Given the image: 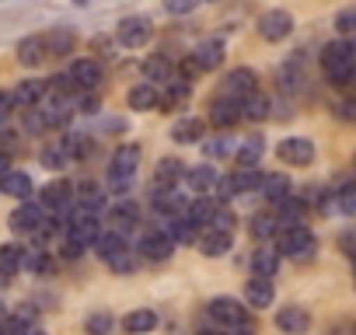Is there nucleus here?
I'll return each mask as SVG.
<instances>
[{
    "mask_svg": "<svg viewBox=\"0 0 356 335\" xmlns=\"http://www.w3.org/2000/svg\"><path fill=\"white\" fill-rule=\"evenodd\" d=\"M321 63H325V74L335 88H353L356 84V49L349 42H332L325 46L321 53Z\"/></svg>",
    "mask_w": 356,
    "mask_h": 335,
    "instance_id": "obj_1",
    "label": "nucleus"
},
{
    "mask_svg": "<svg viewBox=\"0 0 356 335\" xmlns=\"http://www.w3.org/2000/svg\"><path fill=\"white\" fill-rule=\"evenodd\" d=\"M136 164H140V147L136 143H122L115 154H112V168H108V189L115 196H126L129 186H133V175H136Z\"/></svg>",
    "mask_w": 356,
    "mask_h": 335,
    "instance_id": "obj_2",
    "label": "nucleus"
},
{
    "mask_svg": "<svg viewBox=\"0 0 356 335\" xmlns=\"http://www.w3.org/2000/svg\"><path fill=\"white\" fill-rule=\"evenodd\" d=\"M280 255L286 259H297V262H311L314 252H318V241L311 234V227L304 224H293V227H280Z\"/></svg>",
    "mask_w": 356,
    "mask_h": 335,
    "instance_id": "obj_3",
    "label": "nucleus"
},
{
    "mask_svg": "<svg viewBox=\"0 0 356 335\" xmlns=\"http://www.w3.org/2000/svg\"><path fill=\"white\" fill-rule=\"evenodd\" d=\"M98 255H102V262L105 265H112L115 272H133L136 269V262H133V252H129V245H126V238L119 234V231H105V234H98Z\"/></svg>",
    "mask_w": 356,
    "mask_h": 335,
    "instance_id": "obj_4",
    "label": "nucleus"
},
{
    "mask_svg": "<svg viewBox=\"0 0 356 335\" xmlns=\"http://www.w3.org/2000/svg\"><path fill=\"white\" fill-rule=\"evenodd\" d=\"M210 318H213L217 325H224V328H234V332L252 328V321L245 318V307H241L238 300H231V297H217V300H210Z\"/></svg>",
    "mask_w": 356,
    "mask_h": 335,
    "instance_id": "obj_5",
    "label": "nucleus"
},
{
    "mask_svg": "<svg viewBox=\"0 0 356 335\" xmlns=\"http://www.w3.org/2000/svg\"><path fill=\"white\" fill-rule=\"evenodd\" d=\"M98 234H102V220H98V213L77 210V213L70 217V224H67V238H70V241H77L81 248L95 245V241H98Z\"/></svg>",
    "mask_w": 356,
    "mask_h": 335,
    "instance_id": "obj_6",
    "label": "nucleus"
},
{
    "mask_svg": "<svg viewBox=\"0 0 356 335\" xmlns=\"http://www.w3.org/2000/svg\"><path fill=\"white\" fill-rule=\"evenodd\" d=\"M241 119H245V112H241V98L224 95V98H213V101H210V122H213V126L231 129V126H238Z\"/></svg>",
    "mask_w": 356,
    "mask_h": 335,
    "instance_id": "obj_7",
    "label": "nucleus"
},
{
    "mask_svg": "<svg viewBox=\"0 0 356 335\" xmlns=\"http://www.w3.org/2000/svg\"><path fill=\"white\" fill-rule=\"evenodd\" d=\"M276 154H280V161H286V164H293V168H304V164L314 161V143H311L307 136H286V140L276 147Z\"/></svg>",
    "mask_w": 356,
    "mask_h": 335,
    "instance_id": "obj_8",
    "label": "nucleus"
},
{
    "mask_svg": "<svg viewBox=\"0 0 356 335\" xmlns=\"http://www.w3.org/2000/svg\"><path fill=\"white\" fill-rule=\"evenodd\" d=\"M140 252H143L150 262H168V259H171V252H175V238H171L164 227H154V231H147V234H143Z\"/></svg>",
    "mask_w": 356,
    "mask_h": 335,
    "instance_id": "obj_9",
    "label": "nucleus"
},
{
    "mask_svg": "<svg viewBox=\"0 0 356 335\" xmlns=\"http://www.w3.org/2000/svg\"><path fill=\"white\" fill-rule=\"evenodd\" d=\"M290 32H293V18H290L286 11H266V15L259 18V35H262L266 42H283Z\"/></svg>",
    "mask_w": 356,
    "mask_h": 335,
    "instance_id": "obj_10",
    "label": "nucleus"
},
{
    "mask_svg": "<svg viewBox=\"0 0 356 335\" xmlns=\"http://www.w3.org/2000/svg\"><path fill=\"white\" fill-rule=\"evenodd\" d=\"M150 22L147 18H122L119 22V28H115V39L126 46V49H140L147 39H150Z\"/></svg>",
    "mask_w": 356,
    "mask_h": 335,
    "instance_id": "obj_11",
    "label": "nucleus"
},
{
    "mask_svg": "<svg viewBox=\"0 0 356 335\" xmlns=\"http://www.w3.org/2000/svg\"><path fill=\"white\" fill-rule=\"evenodd\" d=\"M46 224V206L42 203H32V199H22V206L11 213V227L29 234V231H39Z\"/></svg>",
    "mask_w": 356,
    "mask_h": 335,
    "instance_id": "obj_12",
    "label": "nucleus"
},
{
    "mask_svg": "<svg viewBox=\"0 0 356 335\" xmlns=\"http://www.w3.org/2000/svg\"><path fill=\"white\" fill-rule=\"evenodd\" d=\"M164 231L175 238V241H182V245H193L200 241V220L186 210V213H175V217H164Z\"/></svg>",
    "mask_w": 356,
    "mask_h": 335,
    "instance_id": "obj_13",
    "label": "nucleus"
},
{
    "mask_svg": "<svg viewBox=\"0 0 356 335\" xmlns=\"http://www.w3.org/2000/svg\"><path fill=\"white\" fill-rule=\"evenodd\" d=\"M154 210L164 213V217L186 213V210H189V196H182V189H178V186H157V193H154Z\"/></svg>",
    "mask_w": 356,
    "mask_h": 335,
    "instance_id": "obj_14",
    "label": "nucleus"
},
{
    "mask_svg": "<svg viewBox=\"0 0 356 335\" xmlns=\"http://www.w3.org/2000/svg\"><path fill=\"white\" fill-rule=\"evenodd\" d=\"M42 206H46L53 217H63V213L74 206V186H67V182L46 186V189H42Z\"/></svg>",
    "mask_w": 356,
    "mask_h": 335,
    "instance_id": "obj_15",
    "label": "nucleus"
},
{
    "mask_svg": "<svg viewBox=\"0 0 356 335\" xmlns=\"http://www.w3.org/2000/svg\"><path fill=\"white\" fill-rule=\"evenodd\" d=\"M70 81H74V91H95L102 84V67L98 60H77L70 67Z\"/></svg>",
    "mask_w": 356,
    "mask_h": 335,
    "instance_id": "obj_16",
    "label": "nucleus"
},
{
    "mask_svg": "<svg viewBox=\"0 0 356 335\" xmlns=\"http://www.w3.org/2000/svg\"><path fill=\"white\" fill-rule=\"evenodd\" d=\"M182 186H186L193 196H213V189H217V172H213V168H186Z\"/></svg>",
    "mask_w": 356,
    "mask_h": 335,
    "instance_id": "obj_17",
    "label": "nucleus"
},
{
    "mask_svg": "<svg viewBox=\"0 0 356 335\" xmlns=\"http://www.w3.org/2000/svg\"><path fill=\"white\" fill-rule=\"evenodd\" d=\"M259 88V77H255V70H248V67H238V70H231L227 77H224V95H231V98H245V95H252Z\"/></svg>",
    "mask_w": 356,
    "mask_h": 335,
    "instance_id": "obj_18",
    "label": "nucleus"
},
{
    "mask_svg": "<svg viewBox=\"0 0 356 335\" xmlns=\"http://www.w3.org/2000/svg\"><path fill=\"white\" fill-rule=\"evenodd\" d=\"M189 101V77L182 74V77H171V81H164V91H161V108L164 112H171V108H182Z\"/></svg>",
    "mask_w": 356,
    "mask_h": 335,
    "instance_id": "obj_19",
    "label": "nucleus"
},
{
    "mask_svg": "<svg viewBox=\"0 0 356 335\" xmlns=\"http://www.w3.org/2000/svg\"><path fill=\"white\" fill-rule=\"evenodd\" d=\"M273 297H276V286H273V276H255V279H248V286H245V300L252 304V307H273Z\"/></svg>",
    "mask_w": 356,
    "mask_h": 335,
    "instance_id": "obj_20",
    "label": "nucleus"
},
{
    "mask_svg": "<svg viewBox=\"0 0 356 335\" xmlns=\"http://www.w3.org/2000/svg\"><path fill=\"white\" fill-rule=\"evenodd\" d=\"M74 206L77 210H88V213H98L105 206V189L98 182H84L74 189Z\"/></svg>",
    "mask_w": 356,
    "mask_h": 335,
    "instance_id": "obj_21",
    "label": "nucleus"
},
{
    "mask_svg": "<svg viewBox=\"0 0 356 335\" xmlns=\"http://www.w3.org/2000/svg\"><path fill=\"white\" fill-rule=\"evenodd\" d=\"M231 248V231L227 227H210L207 234H200V252L207 255V259H217V255H224Z\"/></svg>",
    "mask_w": 356,
    "mask_h": 335,
    "instance_id": "obj_22",
    "label": "nucleus"
},
{
    "mask_svg": "<svg viewBox=\"0 0 356 335\" xmlns=\"http://www.w3.org/2000/svg\"><path fill=\"white\" fill-rule=\"evenodd\" d=\"M46 56H49L46 35H29V39H22V46H18V60H22L25 67H39Z\"/></svg>",
    "mask_w": 356,
    "mask_h": 335,
    "instance_id": "obj_23",
    "label": "nucleus"
},
{
    "mask_svg": "<svg viewBox=\"0 0 356 335\" xmlns=\"http://www.w3.org/2000/svg\"><path fill=\"white\" fill-rule=\"evenodd\" d=\"M108 224H112V231H119V234H126V231H133L136 224H140V210H136V203H119V206H112V213H108Z\"/></svg>",
    "mask_w": 356,
    "mask_h": 335,
    "instance_id": "obj_24",
    "label": "nucleus"
},
{
    "mask_svg": "<svg viewBox=\"0 0 356 335\" xmlns=\"http://www.w3.org/2000/svg\"><path fill=\"white\" fill-rule=\"evenodd\" d=\"M0 193L15 196V199H29L32 196V179L25 172H8L4 179H0Z\"/></svg>",
    "mask_w": 356,
    "mask_h": 335,
    "instance_id": "obj_25",
    "label": "nucleus"
},
{
    "mask_svg": "<svg viewBox=\"0 0 356 335\" xmlns=\"http://www.w3.org/2000/svg\"><path fill=\"white\" fill-rule=\"evenodd\" d=\"M280 269V248H255L252 252V272L255 276H276Z\"/></svg>",
    "mask_w": 356,
    "mask_h": 335,
    "instance_id": "obj_26",
    "label": "nucleus"
},
{
    "mask_svg": "<svg viewBox=\"0 0 356 335\" xmlns=\"http://www.w3.org/2000/svg\"><path fill=\"white\" fill-rule=\"evenodd\" d=\"M171 140L175 143H200L203 140V119H182V122H175L171 126Z\"/></svg>",
    "mask_w": 356,
    "mask_h": 335,
    "instance_id": "obj_27",
    "label": "nucleus"
},
{
    "mask_svg": "<svg viewBox=\"0 0 356 335\" xmlns=\"http://www.w3.org/2000/svg\"><path fill=\"white\" fill-rule=\"evenodd\" d=\"M227 179H231V186H234V196H245V193H252V189L262 186V175H259L255 164H245L241 172H234V175H227Z\"/></svg>",
    "mask_w": 356,
    "mask_h": 335,
    "instance_id": "obj_28",
    "label": "nucleus"
},
{
    "mask_svg": "<svg viewBox=\"0 0 356 335\" xmlns=\"http://www.w3.org/2000/svg\"><path fill=\"white\" fill-rule=\"evenodd\" d=\"M42 95H46V84L42 81H22L18 88H15V105H22V108H32V105H39L42 101Z\"/></svg>",
    "mask_w": 356,
    "mask_h": 335,
    "instance_id": "obj_29",
    "label": "nucleus"
},
{
    "mask_svg": "<svg viewBox=\"0 0 356 335\" xmlns=\"http://www.w3.org/2000/svg\"><path fill=\"white\" fill-rule=\"evenodd\" d=\"M157 101H161V91H157L154 84H136V88L129 91V108H133V112L157 108Z\"/></svg>",
    "mask_w": 356,
    "mask_h": 335,
    "instance_id": "obj_30",
    "label": "nucleus"
},
{
    "mask_svg": "<svg viewBox=\"0 0 356 335\" xmlns=\"http://www.w3.org/2000/svg\"><path fill=\"white\" fill-rule=\"evenodd\" d=\"M241 112H245V119H255V122H262V119L273 112V101H269L266 95H259V88H255L252 95H245V98H241Z\"/></svg>",
    "mask_w": 356,
    "mask_h": 335,
    "instance_id": "obj_31",
    "label": "nucleus"
},
{
    "mask_svg": "<svg viewBox=\"0 0 356 335\" xmlns=\"http://www.w3.org/2000/svg\"><path fill=\"white\" fill-rule=\"evenodd\" d=\"M182 179H186V164L182 161L164 157L157 164V186H182Z\"/></svg>",
    "mask_w": 356,
    "mask_h": 335,
    "instance_id": "obj_32",
    "label": "nucleus"
},
{
    "mask_svg": "<svg viewBox=\"0 0 356 335\" xmlns=\"http://www.w3.org/2000/svg\"><path fill=\"white\" fill-rule=\"evenodd\" d=\"M259 189H262V196L276 206V203H283V199L290 196V179H286V175H266Z\"/></svg>",
    "mask_w": 356,
    "mask_h": 335,
    "instance_id": "obj_33",
    "label": "nucleus"
},
{
    "mask_svg": "<svg viewBox=\"0 0 356 335\" xmlns=\"http://www.w3.org/2000/svg\"><path fill=\"white\" fill-rule=\"evenodd\" d=\"M22 269L39 272V276H49L56 265H53V259H49L46 252H39V248H22Z\"/></svg>",
    "mask_w": 356,
    "mask_h": 335,
    "instance_id": "obj_34",
    "label": "nucleus"
},
{
    "mask_svg": "<svg viewBox=\"0 0 356 335\" xmlns=\"http://www.w3.org/2000/svg\"><path fill=\"white\" fill-rule=\"evenodd\" d=\"M193 60L200 63V70H217V67L224 63V46H220V42H203V46L193 53Z\"/></svg>",
    "mask_w": 356,
    "mask_h": 335,
    "instance_id": "obj_35",
    "label": "nucleus"
},
{
    "mask_svg": "<svg viewBox=\"0 0 356 335\" xmlns=\"http://www.w3.org/2000/svg\"><path fill=\"white\" fill-rule=\"evenodd\" d=\"M74 32L70 28H53L49 35H46V46H49V56H70V49H74Z\"/></svg>",
    "mask_w": 356,
    "mask_h": 335,
    "instance_id": "obj_36",
    "label": "nucleus"
},
{
    "mask_svg": "<svg viewBox=\"0 0 356 335\" xmlns=\"http://www.w3.org/2000/svg\"><path fill=\"white\" fill-rule=\"evenodd\" d=\"M276 325H280L283 332H304V328L311 325V318H307V311H300V307H283V311L276 314Z\"/></svg>",
    "mask_w": 356,
    "mask_h": 335,
    "instance_id": "obj_37",
    "label": "nucleus"
},
{
    "mask_svg": "<svg viewBox=\"0 0 356 335\" xmlns=\"http://www.w3.org/2000/svg\"><path fill=\"white\" fill-rule=\"evenodd\" d=\"M143 74H147L154 84H164V81H171V77H175V67H171V60H168V56H150V60L143 63Z\"/></svg>",
    "mask_w": 356,
    "mask_h": 335,
    "instance_id": "obj_38",
    "label": "nucleus"
},
{
    "mask_svg": "<svg viewBox=\"0 0 356 335\" xmlns=\"http://www.w3.org/2000/svg\"><path fill=\"white\" fill-rule=\"evenodd\" d=\"M262 150H266V140H262V136H245L234 157H238V164L245 168V164H259V157H262Z\"/></svg>",
    "mask_w": 356,
    "mask_h": 335,
    "instance_id": "obj_39",
    "label": "nucleus"
},
{
    "mask_svg": "<svg viewBox=\"0 0 356 335\" xmlns=\"http://www.w3.org/2000/svg\"><path fill=\"white\" fill-rule=\"evenodd\" d=\"M22 269V248L18 245H0V276L11 279Z\"/></svg>",
    "mask_w": 356,
    "mask_h": 335,
    "instance_id": "obj_40",
    "label": "nucleus"
},
{
    "mask_svg": "<svg viewBox=\"0 0 356 335\" xmlns=\"http://www.w3.org/2000/svg\"><path fill=\"white\" fill-rule=\"evenodd\" d=\"M280 227H283V224H280V217H276V213H255L248 231H252L255 238H262V241H266V238H273Z\"/></svg>",
    "mask_w": 356,
    "mask_h": 335,
    "instance_id": "obj_41",
    "label": "nucleus"
},
{
    "mask_svg": "<svg viewBox=\"0 0 356 335\" xmlns=\"http://www.w3.org/2000/svg\"><path fill=\"white\" fill-rule=\"evenodd\" d=\"M122 328L126 332H150V328H157V314L154 311H133V314H126L122 318Z\"/></svg>",
    "mask_w": 356,
    "mask_h": 335,
    "instance_id": "obj_42",
    "label": "nucleus"
},
{
    "mask_svg": "<svg viewBox=\"0 0 356 335\" xmlns=\"http://www.w3.org/2000/svg\"><path fill=\"white\" fill-rule=\"evenodd\" d=\"M300 77H304V60L293 56V60L280 70V84H283V91H293V88L300 84Z\"/></svg>",
    "mask_w": 356,
    "mask_h": 335,
    "instance_id": "obj_43",
    "label": "nucleus"
},
{
    "mask_svg": "<svg viewBox=\"0 0 356 335\" xmlns=\"http://www.w3.org/2000/svg\"><path fill=\"white\" fill-rule=\"evenodd\" d=\"M70 161H74V157L67 154V147H63V140L42 150V164H46V168H56V172H60V168H67Z\"/></svg>",
    "mask_w": 356,
    "mask_h": 335,
    "instance_id": "obj_44",
    "label": "nucleus"
},
{
    "mask_svg": "<svg viewBox=\"0 0 356 335\" xmlns=\"http://www.w3.org/2000/svg\"><path fill=\"white\" fill-rule=\"evenodd\" d=\"M339 199V210L342 213H356V182H346V186H339V193H335Z\"/></svg>",
    "mask_w": 356,
    "mask_h": 335,
    "instance_id": "obj_45",
    "label": "nucleus"
},
{
    "mask_svg": "<svg viewBox=\"0 0 356 335\" xmlns=\"http://www.w3.org/2000/svg\"><path fill=\"white\" fill-rule=\"evenodd\" d=\"M63 147H67V154H70V157H84V154L91 150V140H88L84 133H70V136L63 140Z\"/></svg>",
    "mask_w": 356,
    "mask_h": 335,
    "instance_id": "obj_46",
    "label": "nucleus"
},
{
    "mask_svg": "<svg viewBox=\"0 0 356 335\" xmlns=\"http://www.w3.org/2000/svg\"><path fill=\"white\" fill-rule=\"evenodd\" d=\"M203 150H207V157H224V154H231V136H213L203 143Z\"/></svg>",
    "mask_w": 356,
    "mask_h": 335,
    "instance_id": "obj_47",
    "label": "nucleus"
},
{
    "mask_svg": "<svg viewBox=\"0 0 356 335\" xmlns=\"http://www.w3.org/2000/svg\"><path fill=\"white\" fill-rule=\"evenodd\" d=\"M335 28L342 35H356V8H346L339 18H335Z\"/></svg>",
    "mask_w": 356,
    "mask_h": 335,
    "instance_id": "obj_48",
    "label": "nucleus"
},
{
    "mask_svg": "<svg viewBox=\"0 0 356 335\" xmlns=\"http://www.w3.org/2000/svg\"><path fill=\"white\" fill-rule=\"evenodd\" d=\"M196 4H200V0H164L168 15H189V11H193Z\"/></svg>",
    "mask_w": 356,
    "mask_h": 335,
    "instance_id": "obj_49",
    "label": "nucleus"
},
{
    "mask_svg": "<svg viewBox=\"0 0 356 335\" xmlns=\"http://www.w3.org/2000/svg\"><path fill=\"white\" fill-rule=\"evenodd\" d=\"M335 112H339V119H346V122H356V98H342V101L335 105Z\"/></svg>",
    "mask_w": 356,
    "mask_h": 335,
    "instance_id": "obj_50",
    "label": "nucleus"
},
{
    "mask_svg": "<svg viewBox=\"0 0 356 335\" xmlns=\"http://www.w3.org/2000/svg\"><path fill=\"white\" fill-rule=\"evenodd\" d=\"M18 150V136L8 133V129H0V154H15Z\"/></svg>",
    "mask_w": 356,
    "mask_h": 335,
    "instance_id": "obj_51",
    "label": "nucleus"
},
{
    "mask_svg": "<svg viewBox=\"0 0 356 335\" xmlns=\"http://www.w3.org/2000/svg\"><path fill=\"white\" fill-rule=\"evenodd\" d=\"M112 328V318L108 314H95L91 321H88V332H108Z\"/></svg>",
    "mask_w": 356,
    "mask_h": 335,
    "instance_id": "obj_52",
    "label": "nucleus"
},
{
    "mask_svg": "<svg viewBox=\"0 0 356 335\" xmlns=\"http://www.w3.org/2000/svg\"><path fill=\"white\" fill-rule=\"evenodd\" d=\"M11 105H15V98L8 95V91H0V122L8 119V112H11Z\"/></svg>",
    "mask_w": 356,
    "mask_h": 335,
    "instance_id": "obj_53",
    "label": "nucleus"
},
{
    "mask_svg": "<svg viewBox=\"0 0 356 335\" xmlns=\"http://www.w3.org/2000/svg\"><path fill=\"white\" fill-rule=\"evenodd\" d=\"M11 172V161H8V154H0V179H4Z\"/></svg>",
    "mask_w": 356,
    "mask_h": 335,
    "instance_id": "obj_54",
    "label": "nucleus"
},
{
    "mask_svg": "<svg viewBox=\"0 0 356 335\" xmlns=\"http://www.w3.org/2000/svg\"><path fill=\"white\" fill-rule=\"evenodd\" d=\"M77 105H81V108H84V112H95V108H98V101H95V98H81V101H77Z\"/></svg>",
    "mask_w": 356,
    "mask_h": 335,
    "instance_id": "obj_55",
    "label": "nucleus"
},
{
    "mask_svg": "<svg viewBox=\"0 0 356 335\" xmlns=\"http://www.w3.org/2000/svg\"><path fill=\"white\" fill-rule=\"evenodd\" d=\"M74 4H88V0H74Z\"/></svg>",
    "mask_w": 356,
    "mask_h": 335,
    "instance_id": "obj_56",
    "label": "nucleus"
},
{
    "mask_svg": "<svg viewBox=\"0 0 356 335\" xmlns=\"http://www.w3.org/2000/svg\"><path fill=\"white\" fill-rule=\"evenodd\" d=\"M0 283H8V279H4V276H0Z\"/></svg>",
    "mask_w": 356,
    "mask_h": 335,
    "instance_id": "obj_57",
    "label": "nucleus"
},
{
    "mask_svg": "<svg viewBox=\"0 0 356 335\" xmlns=\"http://www.w3.org/2000/svg\"><path fill=\"white\" fill-rule=\"evenodd\" d=\"M353 164H356V157H353Z\"/></svg>",
    "mask_w": 356,
    "mask_h": 335,
    "instance_id": "obj_58",
    "label": "nucleus"
},
{
    "mask_svg": "<svg viewBox=\"0 0 356 335\" xmlns=\"http://www.w3.org/2000/svg\"><path fill=\"white\" fill-rule=\"evenodd\" d=\"M353 88H356V84H353Z\"/></svg>",
    "mask_w": 356,
    "mask_h": 335,
    "instance_id": "obj_59",
    "label": "nucleus"
}]
</instances>
